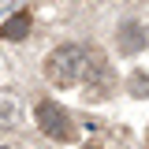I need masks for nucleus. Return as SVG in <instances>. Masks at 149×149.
Masks as SVG:
<instances>
[{
	"label": "nucleus",
	"instance_id": "nucleus-3",
	"mask_svg": "<svg viewBox=\"0 0 149 149\" xmlns=\"http://www.w3.org/2000/svg\"><path fill=\"white\" fill-rule=\"evenodd\" d=\"M116 41H119L123 52H142V49H146V30H142L138 22H123L119 34H116Z\"/></svg>",
	"mask_w": 149,
	"mask_h": 149
},
{
	"label": "nucleus",
	"instance_id": "nucleus-6",
	"mask_svg": "<svg viewBox=\"0 0 149 149\" xmlns=\"http://www.w3.org/2000/svg\"><path fill=\"white\" fill-rule=\"evenodd\" d=\"M15 101H0V123H15Z\"/></svg>",
	"mask_w": 149,
	"mask_h": 149
},
{
	"label": "nucleus",
	"instance_id": "nucleus-4",
	"mask_svg": "<svg viewBox=\"0 0 149 149\" xmlns=\"http://www.w3.org/2000/svg\"><path fill=\"white\" fill-rule=\"evenodd\" d=\"M26 34H30V15H26V11L11 15L4 26H0V37H4V41H22Z\"/></svg>",
	"mask_w": 149,
	"mask_h": 149
},
{
	"label": "nucleus",
	"instance_id": "nucleus-7",
	"mask_svg": "<svg viewBox=\"0 0 149 149\" xmlns=\"http://www.w3.org/2000/svg\"><path fill=\"white\" fill-rule=\"evenodd\" d=\"M4 149H8V146H4Z\"/></svg>",
	"mask_w": 149,
	"mask_h": 149
},
{
	"label": "nucleus",
	"instance_id": "nucleus-1",
	"mask_svg": "<svg viewBox=\"0 0 149 149\" xmlns=\"http://www.w3.org/2000/svg\"><path fill=\"white\" fill-rule=\"evenodd\" d=\"M86 67H90V49L82 45H56L49 60H45V78L52 86H78L86 78Z\"/></svg>",
	"mask_w": 149,
	"mask_h": 149
},
{
	"label": "nucleus",
	"instance_id": "nucleus-2",
	"mask_svg": "<svg viewBox=\"0 0 149 149\" xmlns=\"http://www.w3.org/2000/svg\"><path fill=\"white\" fill-rule=\"evenodd\" d=\"M34 119H37V127L45 130L52 142H74V134H78V130H74V119L60 108L56 101H37Z\"/></svg>",
	"mask_w": 149,
	"mask_h": 149
},
{
	"label": "nucleus",
	"instance_id": "nucleus-5",
	"mask_svg": "<svg viewBox=\"0 0 149 149\" xmlns=\"http://www.w3.org/2000/svg\"><path fill=\"white\" fill-rule=\"evenodd\" d=\"M130 93L134 97H149V78L146 74H130Z\"/></svg>",
	"mask_w": 149,
	"mask_h": 149
}]
</instances>
